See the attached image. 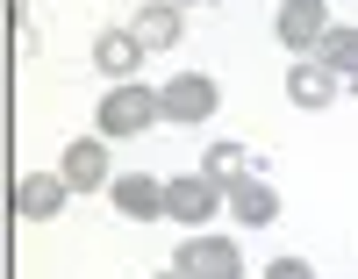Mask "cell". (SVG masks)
Segmentation results:
<instances>
[{"mask_svg":"<svg viewBox=\"0 0 358 279\" xmlns=\"http://www.w3.org/2000/svg\"><path fill=\"white\" fill-rule=\"evenodd\" d=\"M201 172L215 179V186H229V179H244V143H208V158H201Z\"/></svg>","mask_w":358,"mask_h":279,"instance_id":"cell-14","label":"cell"},{"mask_svg":"<svg viewBox=\"0 0 358 279\" xmlns=\"http://www.w3.org/2000/svg\"><path fill=\"white\" fill-rule=\"evenodd\" d=\"M215 208H229V201H222V186L208 179V172H172V179H165V215H172V222L208 229V222H215Z\"/></svg>","mask_w":358,"mask_h":279,"instance_id":"cell-3","label":"cell"},{"mask_svg":"<svg viewBox=\"0 0 358 279\" xmlns=\"http://www.w3.org/2000/svg\"><path fill=\"white\" fill-rule=\"evenodd\" d=\"M337 86H344V79L322 65V57H301V65L287 72V101H294V108H330V101H337Z\"/></svg>","mask_w":358,"mask_h":279,"instance_id":"cell-11","label":"cell"},{"mask_svg":"<svg viewBox=\"0 0 358 279\" xmlns=\"http://www.w3.org/2000/svg\"><path fill=\"white\" fill-rule=\"evenodd\" d=\"M330 29H337L330 0H280V15H273V36H280L287 50H301V57H315Z\"/></svg>","mask_w":358,"mask_h":279,"instance_id":"cell-4","label":"cell"},{"mask_svg":"<svg viewBox=\"0 0 358 279\" xmlns=\"http://www.w3.org/2000/svg\"><path fill=\"white\" fill-rule=\"evenodd\" d=\"M57 172L72 179V194H101V186H115V172H108V136H72L65 158H57Z\"/></svg>","mask_w":358,"mask_h":279,"instance_id":"cell-6","label":"cell"},{"mask_svg":"<svg viewBox=\"0 0 358 279\" xmlns=\"http://www.w3.org/2000/svg\"><path fill=\"white\" fill-rule=\"evenodd\" d=\"M65 201H72V179H65V172H29V179L15 186V208L29 215V222H50V215H65Z\"/></svg>","mask_w":358,"mask_h":279,"instance_id":"cell-9","label":"cell"},{"mask_svg":"<svg viewBox=\"0 0 358 279\" xmlns=\"http://www.w3.org/2000/svg\"><path fill=\"white\" fill-rule=\"evenodd\" d=\"M315 57H322L337 79H351V86H358V29H351V22H337L330 36H322V50H315Z\"/></svg>","mask_w":358,"mask_h":279,"instance_id":"cell-13","label":"cell"},{"mask_svg":"<svg viewBox=\"0 0 358 279\" xmlns=\"http://www.w3.org/2000/svg\"><path fill=\"white\" fill-rule=\"evenodd\" d=\"M158 101H165V122H179V129H194V122H208L222 108V86L208 79V72H172L158 86Z\"/></svg>","mask_w":358,"mask_h":279,"instance_id":"cell-5","label":"cell"},{"mask_svg":"<svg viewBox=\"0 0 358 279\" xmlns=\"http://www.w3.org/2000/svg\"><path fill=\"white\" fill-rule=\"evenodd\" d=\"M222 201H229V215H236L244 229H265V222H280V194H273V179H258V172L229 179V186H222Z\"/></svg>","mask_w":358,"mask_h":279,"instance_id":"cell-8","label":"cell"},{"mask_svg":"<svg viewBox=\"0 0 358 279\" xmlns=\"http://www.w3.org/2000/svg\"><path fill=\"white\" fill-rule=\"evenodd\" d=\"M265 279H315L308 258H265Z\"/></svg>","mask_w":358,"mask_h":279,"instance_id":"cell-15","label":"cell"},{"mask_svg":"<svg viewBox=\"0 0 358 279\" xmlns=\"http://www.w3.org/2000/svg\"><path fill=\"white\" fill-rule=\"evenodd\" d=\"M151 122H165V101H158V86H129V79H115V86L101 93V108H94V136L122 143V136H143Z\"/></svg>","mask_w":358,"mask_h":279,"instance_id":"cell-1","label":"cell"},{"mask_svg":"<svg viewBox=\"0 0 358 279\" xmlns=\"http://www.w3.org/2000/svg\"><path fill=\"white\" fill-rule=\"evenodd\" d=\"M151 279H187V272H179V265H172V272H151Z\"/></svg>","mask_w":358,"mask_h":279,"instance_id":"cell-16","label":"cell"},{"mask_svg":"<svg viewBox=\"0 0 358 279\" xmlns=\"http://www.w3.org/2000/svg\"><path fill=\"white\" fill-rule=\"evenodd\" d=\"M179 8H215V0H179Z\"/></svg>","mask_w":358,"mask_h":279,"instance_id":"cell-17","label":"cell"},{"mask_svg":"<svg viewBox=\"0 0 358 279\" xmlns=\"http://www.w3.org/2000/svg\"><path fill=\"white\" fill-rule=\"evenodd\" d=\"M172 265L187 272V279H244V251H236L229 236H215V229H194L172 251Z\"/></svg>","mask_w":358,"mask_h":279,"instance_id":"cell-2","label":"cell"},{"mask_svg":"<svg viewBox=\"0 0 358 279\" xmlns=\"http://www.w3.org/2000/svg\"><path fill=\"white\" fill-rule=\"evenodd\" d=\"M108 201H115L122 222H158V215H165V179H151V172H115Z\"/></svg>","mask_w":358,"mask_h":279,"instance_id":"cell-7","label":"cell"},{"mask_svg":"<svg viewBox=\"0 0 358 279\" xmlns=\"http://www.w3.org/2000/svg\"><path fill=\"white\" fill-rule=\"evenodd\" d=\"M94 65L108 79H129L143 65V36H136V29H101V36H94Z\"/></svg>","mask_w":358,"mask_h":279,"instance_id":"cell-12","label":"cell"},{"mask_svg":"<svg viewBox=\"0 0 358 279\" xmlns=\"http://www.w3.org/2000/svg\"><path fill=\"white\" fill-rule=\"evenodd\" d=\"M129 29L143 36V50H172L179 36H187V8H179V0H143V8L129 15Z\"/></svg>","mask_w":358,"mask_h":279,"instance_id":"cell-10","label":"cell"}]
</instances>
